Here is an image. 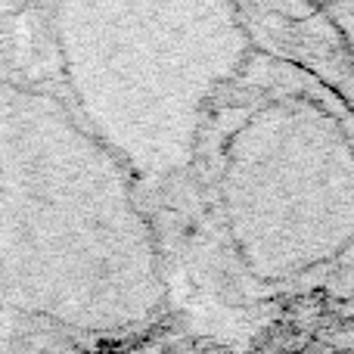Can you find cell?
Here are the masks:
<instances>
[{"label":"cell","instance_id":"3","mask_svg":"<svg viewBox=\"0 0 354 354\" xmlns=\"http://www.w3.org/2000/svg\"><path fill=\"white\" fill-rule=\"evenodd\" d=\"M171 283L134 174L47 84L0 72V317L72 324Z\"/></svg>","mask_w":354,"mask_h":354},{"label":"cell","instance_id":"1","mask_svg":"<svg viewBox=\"0 0 354 354\" xmlns=\"http://www.w3.org/2000/svg\"><path fill=\"white\" fill-rule=\"evenodd\" d=\"M162 243L174 280L239 305L354 292V109L255 47L202 115Z\"/></svg>","mask_w":354,"mask_h":354},{"label":"cell","instance_id":"4","mask_svg":"<svg viewBox=\"0 0 354 354\" xmlns=\"http://www.w3.org/2000/svg\"><path fill=\"white\" fill-rule=\"evenodd\" d=\"M252 44L324 81L354 109V0H236Z\"/></svg>","mask_w":354,"mask_h":354},{"label":"cell","instance_id":"2","mask_svg":"<svg viewBox=\"0 0 354 354\" xmlns=\"http://www.w3.org/2000/svg\"><path fill=\"white\" fill-rule=\"evenodd\" d=\"M252 50L236 0H0V72L75 112L140 183L159 236L202 115Z\"/></svg>","mask_w":354,"mask_h":354}]
</instances>
